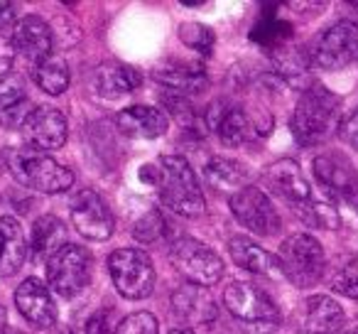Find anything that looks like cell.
<instances>
[{"label":"cell","instance_id":"836d02e7","mask_svg":"<svg viewBox=\"0 0 358 334\" xmlns=\"http://www.w3.org/2000/svg\"><path fill=\"white\" fill-rule=\"evenodd\" d=\"M331 290L343 295V298L358 300V256L348 260V263H343L341 268L334 273Z\"/></svg>","mask_w":358,"mask_h":334},{"label":"cell","instance_id":"9a60e30c","mask_svg":"<svg viewBox=\"0 0 358 334\" xmlns=\"http://www.w3.org/2000/svg\"><path fill=\"white\" fill-rule=\"evenodd\" d=\"M343 327V309L329 295H312L297 309L299 334H338Z\"/></svg>","mask_w":358,"mask_h":334},{"label":"cell","instance_id":"e575fe53","mask_svg":"<svg viewBox=\"0 0 358 334\" xmlns=\"http://www.w3.org/2000/svg\"><path fill=\"white\" fill-rule=\"evenodd\" d=\"M113 334H157V319L150 312H133L115 327Z\"/></svg>","mask_w":358,"mask_h":334},{"label":"cell","instance_id":"5b68a950","mask_svg":"<svg viewBox=\"0 0 358 334\" xmlns=\"http://www.w3.org/2000/svg\"><path fill=\"white\" fill-rule=\"evenodd\" d=\"M278 260L282 268V278H287L297 288H312L314 283H319L327 265L322 244L309 234L287 236L280 246Z\"/></svg>","mask_w":358,"mask_h":334},{"label":"cell","instance_id":"4fadbf2b","mask_svg":"<svg viewBox=\"0 0 358 334\" xmlns=\"http://www.w3.org/2000/svg\"><path fill=\"white\" fill-rule=\"evenodd\" d=\"M312 172L329 197L348 202L358 187L356 165L343 153H322L314 158Z\"/></svg>","mask_w":358,"mask_h":334},{"label":"cell","instance_id":"74e56055","mask_svg":"<svg viewBox=\"0 0 358 334\" xmlns=\"http://www.w3.org/2000/svg\"><path fill=\"white\" fill-rule=\"evenodd\" d=\"M13 57H15V47H13V35L0 32V79L6 76V71L13 67Z\"/></svg>","mask_w":358,"mask_h":334},{"label":"cell","instance_id":"d6a6232c","mask_svg":"<svg viewBox=\"0 0 358 334\" xmlns=\"http://www.w3.org/2000/svg\"><path fill=\"white\" fill-rule=\"evenodd\" d=\"M164 226H167V221H164L162 211L150 209L148 214H143L135 221L133 236L138 241H143V244H155V241H159L164 236Z\"/></svg>","mask_w":358,"mask_h":334},{"label":"cell","instance_id":"d4e9b609","mask_svg":"<svg viewBox=\"0 0 358 334\" xmlns=\"http://www.w3.org/2000/svg\"><path fill=\"white\" fill-rule=\"evenodd\" d=\"M155 79L182 96L199 94L209 84L204 67L196 64V62H169V64L159 67L155 71Z\"/></svg>","mask_w":358,"mask_h":334},{"label":"cell","instance_id":"52a82bcc","mask_svg":"<svg viewBox=\"0 0 358 334\" xmlns=\"http://www.w3.org/2000/svg\"><path fill=\"white\" fill-rule=\"evenodd\" d=\"M169 260L185 280L199 288L216 285L224 278V260L211 246L201 244L196 239H179L169 249Z\"/></svg>","mask_w":358,"mask_h":334},{"label":"cell","instance_id":"9c48e42d","mask_svg":"<svg viewBox=\"0 0 358 334\" xmlns=\"http://www.w3.org/2000/svg\"><path fill=\"white\" fill-rule=\"evenodd\" d=\"M108 273L123 298L143 300L155 288L152 258L143 249H118L108 258Z\"/></svg>","mask_w":358,"mask_h":334},{"label":"cell","instance_id":"8fae6325","mask_svg":"<svg viewBox=\"0 0 358 334\" xmlns=\"http://www.w3.org/2000/svg\"><path fill=\"white\" fill-rule=\"evenodd\" d=\"M229 207L234 216L245 226L248 231L258 236H273L280 229V214L270 197L260 187H243L236 195H231Z\"/></svg>","mask_w":358,"mask_h":334},{"label":"cell","instance_id":"3957f363","mask_svg":"<svg viewBox=\"0 0 358 334\" xmlns=\"http://www.w3.org/2000/svg\"><path fill=\"white\" fill-rule=\"evenodd\" d=\"M8 167L22 187L42 195H59L74 185V172L66 165L57 162L55 158L35 148L13 150L8 155Z\"/></svg>","mask_w":358,"mask_h":334},{"label":"cell","instance_id":"83f0119b","mask_svg":"<svg viewBox=\"0 0 358 334\" xmlns=\"http://www.w3.org/2000/svg\"><path fill=\"white\" fill-rule=\"evenodd\" d=\"M32 79L40 86L45 94L50 96H59L66 91L69 86V67L62 57L50 55L47 60H42L40 64L32 67Z\"/></svg>","mask_w":358,"mask_h":334},{"label":"cell","instance_id":"8992f818","mask_svg":"<svg viewBox=\"0 0 358 334\" xmlns=\"http://www.w3.org/2000/svg\"><path fill=\"white\" fill-rule=\"evenodd\" d=\"M94 256L76 244H64L47 260V280L57 295L71 300L91 283Z\"/></svg>","mask_w":358,"mask_h":334},{"label":"cell","instance_id":"f6af8a7d","mask_svg":"<svg viewBox=\"0 0 358 334\" xmlns=\"http://www.w3.org/2000/svg\"><path fill=\"white\" fill-rule=\"evenodd\" d=\"M52 334H71V332H69V329H66V327H59V329H55V332H52Z\"/></svg>","mask_w":358,"mask_h":334},{"label":"cell","instance_id":"7bdbcfd3","mask_svg":"<svg viewBox=\"0 0 358 334\" xmlns=\"http://www.w3.org/2000/svg\"><path fill=\"white\" fill-rule=\"evenodd\" d=\"M348 204H351V207H353V211L358 214V187H356V192H353L351 200H348Z\"/></svg>","mask_w":358,"mask_h":334},{"label":"cell","instance_id":"277c9868","mask_svg":"<svg viewBox=\"0 0 358 334\" xmlns=\"http://www.w3.org/2000/svg\"><path fill=\"white\" fill-rule=\"evenodd\" d=\"M224 305L248 334H273L280 327L278 305L250 283H231L224 290Z\"/></svg>","mask_w":358,"mask_h":334},{"label":"cell","instance_id":"7402d4cb","mask_svg":"<svg viewBox=\"0 0 358 334\" xmlns=\"http://www.w3.org/2000/svg\"><path fill=\"white\" fill-rule=\"evenodd\" d=\"M27 258V239L15 216H0V278H10Z\"/></svg>","mask_w":358,"mask_h":334},{"label":"cell","instance_id":"60d3db41","mask_svg":"<svg viewBox=\"0 0 358 334\" xmlns=\"http://www.w3.org/2000/svg\"><path fill=\"white\" fill-rule=\"evenodd\" d=\"M338 334H358V317L351 319L348 324H343L341 332H338Z\"/></svg>","mask_w":358,"mask_h":334},{"label":"cell","instance_id":"4316f807","mask_svg":"<svg viewBox=\"0 0 358 334\" xmlns=\"http://www.w3.org/2000/svg\"><path fill=\"white\" fill-rule=\"evenodd\" d=\"M204 180L209 182V187H214V190L236 195L238 190L248 187L250 172L245 165L236 162V160H231V158H211L204 167Z\"/></svg>","mask_w":358,"mask_h":334},{"label":"cell","instance_id":"5bb4252c","mask_svg":"<svg viewBox=\"0 0 358 334\" xmlns=\"http://www.w3.org/2000/svg\"><path fill=\"white\" fill-rule=\"evenodd\" d=\"M15 305L20 314L37 329H50L57 324V305L52 300V293L42 280L27 278L17 285Z\"/></svg>","mask_w":358,"mask_h":334},{"label":"cell","instance_id":"cb8c5ba5","mask_svg":"<svg viewBox=\"0 0 358 334\" xmlns=\"http://www.w3.org/2000/svg\"><path fill=\"white\" fill-rule=\"evenodd\" d=\"M140 84H143V74L135 67L118 64V62L101 64L94 74V89L103 99H118V96L135 91Z\"/></svg>","mask_w":358,"mask_h":334},{"label":"cell","instance_id":"f1b7e54d","mask_svg":"<svg viewBox=\"0 0 358 334\" xmlns=\"http://www.w3.org/2000/svg\"><path fill=\"white\" fill-rule=\"evenodd\" d=\"M292 211L302 224L312 226V229H327V231H336L341 226V216L334 209V204L324 200H309L299 202V204H292Z\"/></svg>","mask_w":358,"mask_h":334},{"label":"cell","instance_id":"d6986e66","mask_svg":"<svg viewBox=\"0 0 358 334\" xmlns=\"http://www.w3.org/2000/svg\"><path fill=\"white\" fill-rule=\"evenodd\" d=\"M172 309L182 322L192 324V327H201V324L206 327L219 317V307H216L211 293L199 285H182L174 290Z\"/></svg>","mask_w":358,"mask_h":334},{"label":"cell","instance_id":"30bf717a","mask_svg":"<svg viewBox=\"0 0 358 334\" xmlns=\"http://www.w3.org/2000/svg\"><path fill=\"white\" fill-rule=\"evenodd\" d=\"M204 123L219 135L221 143L231 145H245L250 143L253 138H258L263 130L255 125L253 116L243 109L241 104L229 99H219L206 109L204 113Z\"/></svg>","mask_w":358,"mask_h":334},{"label":"cell","instance_id":"484cf974","mask_svg":"<svg viewBox=\"0 0 358 334\" xmlns=\"http://www.w3.org/2000/svg\"><path fill=\"white\" fill-rule=\"evenodd\" d=\"M64 244H66V226L59 216L45 214L35 221V226H32V241H30L32 258L47 263L50 256H55Z\"/></svg>","mask_w":358,"mask_h":334},{"label":"cell","instance_id":"ba28073f","mask_svg":"<svg viewBox=\"0 0 358 334\" xmlns=\"http://www.w3.org/2000/svg\"><path fill=\"white\" fill-rule=\"evenodd\" d=\"M358 60V25L341 20L324 30L307 50V62L314 69H343Z\"/></svg>","mask_w":358,"mask_h":334},{"label":"cell","instance_id":"ee69618b","mask_svg":"<svg viewBox=\"0 0 358 334\" xmlns=\"http://www.w3.org/2000/svg\"><path fill=\"white\" fill-rule=\"evenodd\" d=\"M167 334H194L192 329H172V332H167Z\"/></svg>","mask_w":358,"mask_h":334},{"label":"cell","instance_id":"7a4b0ae2","mask_svg":"<svg viewBox=\"0 0 358 334\" xmlns=\"http://www.w3.org/2000/svg\"><path fill=\"white\" fill-rule=\"evenodd\" d=\"M157 195L167 209L182 216H199L206 211V197L192 165L182 155H162L157 160Z\"/></svg>","mask_w":358,"mask_h":334},{"label":"cell","instance_id":"4dcf8cb0","mask_svg":"<svg viewBox=\"0 0 358 334\" xmlns=\"http://www.w3.org/2000/svg\"><path fill=\"white\" fill-rule=\"evenodd\" d=\"M159 101H162L164 111H169L177 118L179 125H185V128H196L199 125V116H196L194 106H192V101L187 96L177 94V91H164L159 96Z\"/></svg>","mask_w":358,"mask_h":334},{"label":"cell","instance_id":"603a6c76","mask_svg":"<svg viewBox=\"0 0 358 334\" xmlns=\"http://www.w3.org/2000/svg\"><path fill=\"white\" fill-rule=\"evenodd\" d=\"M32 113V101L27 96L25 86L15 76L0 79V125L15 130L22 128Z\"/></svg>","mask_w":358,"mask_h":334},{"label":"cell","instance_id":"b9f144b4","mask_svg":"<svg viewBox=\"0 0 358 334\" xmlns=\"http://www.w3.org/2000/svg\"><path fill=\"white\" fill-rule=\"evenodd\" d=\"M6 324H8L6 307H3V302H0V334H6V332H8V329H6Z\"/></svg>","mask_w":358,"mask_h":334},{"label":"cell","instance_id":"f546056e","mask_svg":"<svg viewBox=\"0 0 358 334\" xmlns=\"http://www.w3.org/2000/svg\"><path fill=\"white\" fill-rule=\"evenodd\" d=\"M250 37H253V42H258V45L268 47L273 52L278 47L287 45V40L292 37V25L287 20H282V18H275L273 13H265L258 25L253 27Z\"/></svg>","mask_w":358,"mask_h":334},{"label":"cell","instance_id":"6da1fadb","mask_svg":"<svg viewBox=\"0 0 358 334\" xmlns=\"http://www.w3.org/2000/svg\"><path fill=\"white\" fill-rule=\"evenodd\" d=\"M341 123V99L327 86H309L299 96L292 113V133L297 143L322 145Z\"/></svg>","mask_w":358,"mask_h":334},{"label":"cell","instance_id":"f35d334b","mask_svg":"<svg viewBox=\"0 0 358 334\" xmlns=\"http://www.w3.org/2000/svg\"><path fill=\"white\" fill-rule=\"evenodd\" d=\"M17 25V6L15 3H3L0 0V32L13 35V27Z\"/></svg>","mask_w":358,"mask_h":334},{"label":"cell","instance_id":"7c38bea8","mask_svg":"<svg viewBox=\"0 0 358 334\" xmlns=\"http://www.w3.org/2000/svg\"><path fill=\"white\" fill-rule=\"evenodd\" d=\"M71 224L89 241H108L115 229L108 204L94 190H81L71 200Z\"/></svg>","mask_w":358,"mask_h":334},{"label":"cell","instance_id":"8d00e7d4","mask_svg":"<svg viewBox=\"0 0 358 334\" xmlns=\"http://www.w3.org/2000/svg\"><path fill=\"white\" fill-rule=\"evenodd\" d=\"M84 334H113L110 332V314L106 309H99L89 317L84 327Z\"/></svg>","mask_w":358,"mask_h":334},{"label":"cell","instance_id":"ffe728a7","mask_svg":"<svg viewBox=\"0 0 358 334\" xmlns=\"http://www.w3.org/2000/svg\"><path fill=\"white\" fill-rule=\"evenodd\" d=\"M118 130L128 138L138 140H152L167 133L169 118L164 111L155 109V106H128L118 113L115 118Z\"/></svg>","mask_w":358,"mask_h":334},{"label":"cell","instance_id":"44dd1931","mask_svg":"<svg viewBox=\"0 0 358 334\" xmlns=\"http://www.w3.org/2000/svg\"><path fill=\"white\" fill-rule=\"evenodd\" d=\"M229 253L234 258V263L238 268L248 270V273L263 275V278H273V280L282 278V268H280L278 256L260 249L255 241L245 239V236H234L229 241Z\"/></svg>","mask_w":358,"mask_h":334},{"label":"cell","instance_id":"1f68e13d","mask_svg":"<svg viewBox=\"0 0 358 334\" xmlns=\"http://www.w3.org/2000/svg\"><path fill=\"white\" fill-rule=\"evenodd\" d=\"M179 40L204 57H209L211 50H214V32H211V27L201 25V22H185V25H179Z\"/></svg>","mask_w":358,"mask_h":334},{"label":"cell","instance_id":"e0dca14e","mask_svg":"<svg viewBox=\"0 0 358 334\" xmlns=\"http://www.w3.org/2000/svg\"><path fill=\"white\" fill-rule=\"evenodd\" d=\"M13 47H15V52H20L32 67L40 64L42 60H47V57L52 55V47H55L52 27L37 15L20 18L17 25L13 27Z\"/></svg>","mask_w":358,"mask_h":334},{"label":"cell","instance_id":"bcb514c9","mask_svg":"<svg viewBox=\"0 0 358 334\" xmlns=\"http://www.w3.org/2000/svg\"><path fill=\"white\" fill-rule=\"evenodd\" d=\"M6 334H22V332H17V329H10V332H6Z\"/></svg>","mask_w":358,"mask_h":334},{"label":"cell","instance_id":"ab89813d","mask_svg":"<svg viewBox=\"0 0 358 334\" xmlns=\"http://www.w3.org/2000/svg\"><path fill=\"white\" fill-rule=\"evenodd\" d=\"M140 180L148 182V185L157 187V180H159V167H157V165H143V167H140Z\"/></svg>","mask_w":358,"mask_h":334},{"label":"cell","instance_id":"ac0fdd59","mask_svg":"<svg viewBox=\"0 0 358 334\" xmlns=\"http://www.w3.org/2000/svg\"><path fill=\"white\" fill-rule=\"evenodd\" d=\"M263 187L268 192H273L275 197H280V200L289 202V207L312 197L307 180H304L302 170H299V165L294 160H278L270 167H265Z\"/></svg>","mask_w":358,"mask_h":334},{"label":"cell","instance_id":"d590c367","mask_svg":"<svg viewBox=\"0 0 358 334\" xmlns=\"http://www.w3.org/2000/svg\"><path fill=\"white\" fill-rule=\"evenodd\" d=\"M336 135L346 145L358 150V109H353L346 118H341V123H338V128H336Z\"/></svg>","mask_w":358,"mask_h":334},{"label":"cell","instance_id":"2e32d148","mask_svg":"<svg viewBox=\"0 0 358 334\" xmlns=\"http://www.w3.org/2000/svg\"><path fill=\"white\" fill-rule=\"evenodd\" d=\"M25 135L32 143L35 150H59L66 143V133H69V125L66 118L59 109H52V106H37L32 109L30 118L25 120Z\"/></svg>","mask_w":358,"mask_h":334}]
</instances>
